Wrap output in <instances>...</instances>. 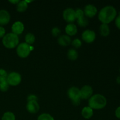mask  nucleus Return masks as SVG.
Instances as JSON below:
<instances>
[{"label": "nucleus", "mask_w": 120, "mask_h": 120, "mask_svg": "<svg viewBox=\"0 0 120 120\" xmlns=\"http://www.w3.org/2000/svg\"><path fill=\"white\" fill-rule=\"evenodd\" d=\"M117 15V11L112 6H106L102 8L98 14V19L103 23L108 24L113 21Z\"/></svg>", "instance_id": "nucleus-1"}, {"label": "nucleus", "mask_w": 120, "mask_h": 120, "mask_svg": "<svg viewBox=\"0 0 120 120\" xmlns=\"http://www.w3.org/2000/svg\"><path fill=\"white\" fill-rule=\"evenodd\" d=\"M107 105V99L100 94L93 95L89 100V107L95 110L103 109Z\"/></svg>", "instance_id": "nucleus-2"}, {"label": "nucleus", "mask_w": 120, "mask_h": 120, "mask_svg": "<svg viewBox=\"0 0 120 120\" xmlns=\"http://www.w3.org/2000/svg\"><path fill=\"white\" fill-rule=\"evenodd\" d=\"M2 43L5 48L8 49H13L18 45L19 38L18 35L13 33H9L5 35L3 37Z\"/></svg>", "instance_id": "nucleus-3"}, {"label": "nucleus", "mask_w": 120, "mask_h": 120, "mask_svg": "<svg viewBox=\"0 0 120 120\" xmlns=\"http://www.w3.org/2000/svg\"><path fill=\"white\" fill-rule=\"evenodd\" d=\"M34 49L33 46L27 44L25 42L20 43L16 48L17 55L21 58H26L30 53V52Z\"/></svg>", "instance_id": "nucleus-4"}, {"label": "nucleus", "mask_w": 120, "mask_h": 120, "mask_svg": "<svg viewBox=\"0 0 120 120\" xmlns=\"http://www.w3.org/2000/svg\"><path fill=\"white\" fill-rule=\"evenodd\" d=\"M68 95L69 98L71 100L73 105H79L81 101L80 89L76 87H71L68 90Z\"/></svg>", "instance_id": "nucleus-5"}, {"label": "nucleus", "mask_w": 120, "mask_h": 120, "mask_svg": "<svg viewBox=\"0 0 120 120\" xmlns=\"http://www.w3.org/2000/svg\"><path fill=\"white\" fill-rule=\"evenodd\" d=\"M22 80L21 75L17 72L10 73L7 76V80L9 85L16 86L20 84Z\"/></svg>", "instance_id": "nucleus-6"}, {"label": "nucleus", "mask_w": 120, "mask_h": 120, "mask_svg": "<svg viewBox=\"0 0 120 120\" xmlns=\"http://www.w3.org/2000/svg\"><path fill=\"white\" fill-rule=\"evenodd\" d=\"M63 19L68 23H72L76 19L75 10L72 8H67L63 11Z\"/></svg>", "instance_id": "nucleus-7"}, {"label": "nucleus", "mask_w": 120, "mask_h": 120, "mask_svg": "<svg viewBox=\"0 0 120 120\" xmlns=\"http://www.w3.org/2000/svg\"><path fill=\"white\" fill-rule=\"evenodd\" d=\"M93 93V90L91 86L89 85L84 86L80 90L81 99H89L92 96Z\"/></svg>", "instance_id": "nucleus-8"}, {"label": "nucleus", "mask_w": 120, "mask_h": 120, "mask_svg": "<svg viewBox=\"0 0 120 120\" xmlns=\"http://www.w3.org/2000/svg\"><path fill=\"white\" fill-rule=\"evenodd\" d=\"M96 34L91 30H86L82 35V39L87 43H91L94 41L96 39Z\"/></svg>", "instance_id": "nucleus-9"}, {"label": "nucleus", "mask_w": 120, "mask_h": 120, "mask_svg": "<svg viewBox=\"0 0 120 120\" xmlns=\"http://www.w3.org/2000/svg\"><path fill=\"white\" fill-rule=\"evenodd\" d=\"M83 12L86 17L93 18L97 14V8L93 5L89 4L84 7Z\"/></svg>", "instance_id": "nucleus-10"}, {"label": "nucleus", "mask_w": 120, "mask_h": 120, "mask_svg": "<svg viewBox=\"0 0 120 120\" xmlns=\"http://www.w3.org/2000/svg\"><path fill=\"white\" fill-rule=\"evenodd\" d=\"M10 14L5 9L0 10V25H5L8 23L10 21Z\"/></svg>", "instance_id": "nucleus-11"}, {"label": "nucleus", "mask_w": 120, "mask_h": 120, "mask_svg": "<svg viewBox=\"0 0 120 120\" xmlns=\"http://www.w3.org/2000/svg\"><path fill=\"white\" fill-rule=\"evenodd\" d=\"M24 30V25L20 21H16L12 26V31L13 34L16 35H20Z\"/></svg>", "instance_id": "nucleus-12"}, {"label": "nucleus", "mask_w": 120, "mask_h": 120, "mask_svg": "<svg viewBox=\"0 0 120 120\" xmlns=\"http://www.w3.org/2000/svg\"><path fill=\"white\" fill-rule=\"evenodd\" d=\"M26 109L31 114H35L39 110V105L36 101L28 102L26 105Z\"/></svg>", "instance_id": "nucleus-13"}, {"label": "nucleus", "mask_w": 120, "mask_h": 120, "mask_svg": "<svg viewBox=\"0 0 120 120\" xmlns=\"http://www.w3.org/2000/svg\"><path fill=\"white\" fill-rule=\"evenodd\" d=\"M57 42L62 46H68L71 43V39L68 35H61L59 37Z\"/></svg>", "instance_id": "nucleus-14"}, {"label": "nucleus", "mask_w": 120, "mask_h": 120, "mask_svg": "<svg viewBox=\"0 0 120 120\" xmlns=\"http://www.w3.org/2000/svg\"><path fill=\"white\" fill-rule=\"evenodd\" d=\"M65 31L68 36H74L77 34V28L73 23H69L66 26Z\"/></svg>", "instance_id": "nucleus-15"}, {"label": "nucleus", "mask_w": 120, "mask_h": 120, "mask_svg": "<svg viewBox=\"0 0 120 120\" xmlns=\"http://www.w3.org/2000/svg\"><path fill=\"white\" fill-rule=\"evenodd\" d=\"M82 115L86 119H89L93 115V110L90 107H85L82 109Z\"/></svg>", "instance_id": "nucleus-16"}, {"label": "nucleus", "mask_w": 120, "mask_h": 120, "mask_svg": "<svg viewBox=\"0 0 120 120\" xmlns=\"http://www.w3.org/2000/svg\"><path fill=\"white\" fill-rule=\"evenodd\" d=\"M110 28L108 24L102 23L100 26V32L103 36H107L110 34Z\"/></svg>", "instance_id": "nucleus-17"}, {"label": "nucleus", "mask_w": 120, "mask_h": 120, "mask_svg": "<svg viewBox=\"0 0 120 120\" xmlns=\"http://www.w3.org/2000/svg\"><path fill=\"white\" fill-rule=\"evenodd\" d=\"M28 8V3L26 1H19L16 4V10L19 12H23Z\"/></svg>", "instance_id": "nucleus-18"}, {"label": "nucleus", "mask_w": 120, "mask_h": 120, "mask_svg": "<svg viewBox=\"0 0 120 120\" xmlns=\"http://www.w3.org/2000/svg\"><path fill=\"white\" fill-rule=\"evenodd\" d=\"M9 84L6 78H0V90L1 91H7L9 88Z\"/></svg>", "instance_id": "nucleus-19"}, {"label": "nucleus", "mask_w": 120, "mask_h": 120, "mask_svg": "<svg viewBox=\"0 0 120 120\" xmlns=\"http://www.w3.org/2000/svg\"><path fill=\"white\" fill-rule=\"evenodd\" d=\"M68 57L70 60H75L78 57V53L74 49H69L68 52Z\"/></svg>", "instance_id": "nucleus-20"}, {"label": "nucleus", "mask_w": 120, "mask_h": 120, "mask_svg": "<svg viewBox=\"0 0 120 120\" xmlns=\"http://www.w3.org/2000/svg\"><path fill=\"white\" fill-rule=\"evenodd\" d=\"M25 39V43L30 45L35 42V36H34V34H31V33H28L26 35Z\"/></svg>", "instance_id": "nucleus-21"}, {"label": "nucleus", "mask_w": 120, "mask_h": 120, "mask_svg": "<svg viewBox=\"0 0 120 120\" xmlns=\"http://www.w3.org/2000/svg\"><path fill=\"white\" fill-rule=\"evenodd\" d=\"M77 22L79 25L81 27H86L89 25V21L85 16L77 19Z\"/></svg>", "instance_id": "nucleus-22"}, {"label": "nucleus", "mask_w": 120, "mask_h": 120, "mask_svg": "<svg viewBox=\"0 0 120 120\" xmlns=\"http://www.w3.org/2000/svg\"><path fill=\"white\" fill-rule=\"evenodd\" d=\"M2 120H15V116L13 112L8 111L4 114Z\"/></svg>", "instance_id": "nucleus-23"}, {"label": "nucleus", "mask_w": 120, "mask_h": 120, "mask_svg": "<svg viewBox=\"0 0 120 120\" xmlns=\"http://www.w3.org/2000/svg\"><path fill=\"white\" fill-rule=\"evenodd\" d=\"M38 120H54V118L49 114L43 113L39 116Z\"/></svg>", "instance_id": "nucleus-24"}, {"label": "nucleus", "mask_w": 120, "mask_h": 120, "mask_svg": "<svg viewBox=\"0 0 120 120\" xmlns=\"http://www.w3.org/2000/svg\"><path fill=\"white\" fill-rule=\"evenodd\" d=\"M71 43H72L73 46L75 47V48H79L82 46V42L79 39H75V40L73 41Z\"/></svg>", "instance_id": "nucleus-25"}, {"label": "nucleus", "mask_w": 120, "mask_h": 120, "mask_svg": "<svg viewBox=\"0 0 120 120\" xmlns=\"http://www.w3.org/2000/svg\"><path fill=\"white\" fill-rule=\"evenodd\" d=\"M75 12H76V19L78 18H80L81 17H83V16H85L84 14V12L82 9H77L75 11Z\"/></svg>", "instance_id": "nucleus-26"}, {"label": "nucleus", "mask_w": 120, "mask_h": 120, "mask_svg": "<svg viewBox=\"0 0 120 120\" xmlns=\"http://www.w3.org/2000/svg\"><path fill=\"white\" fill-rule=\"evenodd\" d=\"M60 30L57 27H54L52 29V34L53 36H57L60 34Z\"/></svg>", "instance_id": "nucleus-27"}, {"label": "nucleus", "mask_w": 120, "mask_h": 120, "mask_svg": "<svg viewBox=\"0 0 120 120\" xmlns=\"http://www.w3.org/2000/svg\"><path fill=\"white\" fill-rule=\"evenodd\" d=\"M8 74L4 69H0V78H7Z\"/></svg>", "instance_id": "nucleus-28"}, {"label": "nucleus", "mask_w": 120, "mask_h": 120, "mask_svg": "<svg viewBox=\"0 0 120 120\" xmlns=\"http://www.w3.org/2000/svg\"><path fill=\"white\" fill-rule=\"evenodd\" d=\"M27 100H28V102L32 101H37L38 97H36L35 95L30 94L28 97V98H27Z\"/></svg>", "instance_id": "nucleus-29"}, {"label": "nucleus", "mask_w": 120, "mask_h": 120, "mask_svg": "<svg viewBox=\"0 0 120 120\" xmlns=\"http://www.w3.org/2000/svg\"><path fill=\"white\" fill-rule=\"evenodd\" d=\"M115 23H116V25L118 29H120V12L119 13V15L116 18V21H115Z\"/></svg>", "instance_id": "nucleus-30"}, {"label": "nucleus", "mask_w": 120, "mask_h": 120, "mask_svg": "<svg viewBox=\"0 0 120 120\" xmlns=\"http://www.w3.org/2000/svg\"><path fill=\"white\" fill-rule=\"evenodd\" d=\"M5 34V30L2 26H0V38H3Z\"/></svg>", "instance_id": "nucleus-31"}, {"label": "nucleus", "mask_w": 120, "mask_h": 120, "mask_svg": "<svg viewBox=\"0 0 120 120\" xmlns=\"http://www.w3.org/2000/svg\"><path fill=\"white\" fill-rule=\"evenodd\" d=\"M115 114H116V116L118 118L120 119V106L118 107L116 110V112H115Z\"/></svg>", "instance_id": "nucleus-32"}, {"label": "nucleus", "mask_w": 120, "mask_h": 120, "mask_svg": "<svg viewBox=\"0 0 120 120\" xmlns=\"http://www.w3.org/2000/svg\"><path fill=\"white\" fill-rule=\"evenodd\" d=\"M9 2L14 4H17L19 2V1H18V0H16V1H9Z\"/></svg>", "instance_id": "nucleus-33"}, {"label": "nucleus", "mask_w": 120, "mask_h": 120, "mask_svg": "<svg viewBox=\"0 0 120 120\" xmlns=\"http://www.w3.org/2000/svg\"><path fill=\"white\" fill-rule=\"evenodd\" d=\"M116 81H117V83H118V84H120V76H118V77H117Z\"/></svg>", "instance_id": "nucleus-34"}, {"label": "nucleus", "mask_w": 120, "mask_h": 120, "mask_svg": "<svg viewBox=\"0 0 120 120\" xmlns=\"http://www.w3.org/2000/svg\"></svg>", "instance_id": "nucleus-35"}]
</instances>
